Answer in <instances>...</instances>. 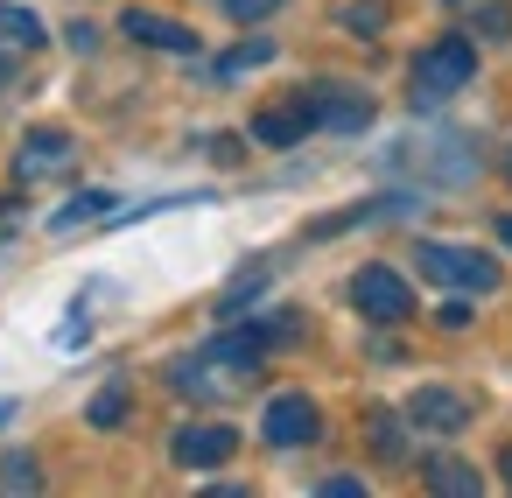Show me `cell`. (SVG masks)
<instances>
[{
    "instance_id": "8fae6325",
    "label": "cell",
    "mask_w": 512,
    "mask_h": 498,
    "mask_svg": "<svg viewBox=\"0 0 512 498\" xmlns=\"http://www.w3.org/2000/svg\"><path fill=\"white\" fill-rule=\"evenodd\" d=\"M428 484H435L442 498H477V491H484V477H477L463 456H428Z\"/></svg>"
},
{
    "instance_id": "603a6c76",
    "label": "cell",
    "mask_w": 512,
    "mask_h": 498,
    "mask_svg": "<svg viewBox=\"0 0 512 498\" xmlns=\"http://www.w3.org/2000/svg\"><path fill=\"white\" fill-rule=\"evenodd\" d=\"M498 239H505V246H512V211H505V218H498Z\"/></svg>"
},
{
    "instance_id": "30bf717a",
    "label": "cell",
    "mask_w": 512,
    "mask_h": 498,
    "mask_svg": "<svg viewBox=\"0 0 512 498\" xmlns=\"http://www.w3.org/2000/svg\"><path fill=\"white\" fill-rule=\"evenodd\" d=\"M71 162V134L64 127H36V134H22V148H15V169L22 176H50V169H64Z\"/></svg>"
},
{
    "instance_id": "ac0fdd59",
    "label": "cell",
    "mask_w": 512,
    "mask_h": 498,
    "mask_svg": "<svg viewBox=\"0 0 512 498\" xmlns=\"http://www.w3.org/2000/svg\"><path fill=\"white\" fill-rule=\"evenodd\" d=\"M113 421H127V386H106L92 400V428H113Z\"/></svg>"
},
{
    "instance_id": "6da1fadb",
    "label": "cell",
    "mask_w": 512,
    "mask_h": 498,
    "mask_svg": "<svg viewBox=\"0 0 512 498\" xmlns=\"http://www.w3.org/2000/svg\"><path fill=\"white\" fill-rule=\"evenodd\" d=\"M470 78H477V43L470 36H442V43H428L414 57V106H435V99L463 92Z\"/></svg>"
},
{
    "instance_id": "cb8c5ba5",
    "label": "cell",
    "mask_w": 512,
    "mask_h": 498,
    "mask_svg": "<svg viewBox=\"0 0 512 498\" xmlns=\"http://www.w3.org/2000/svg\"><path fill=\"white\" fill-rule=\"evenodd\" d=\"M498 470H505V484H512V442H505V456H498Z\"/></svg>"
},
{
    "instance_id": "d6986e66",
    "label": "cell",
    "mask_w": 512,
    "mask_h": 498,
    "mask_svg": "<svg viewBox=\"0 0 512 498\" xmlns=\"http://www.w3.org/2000/svg\"><path fill=\"white\" fill-rule=\"evenodd\" d=\"M344 29H358V36H379V29H386V8H379V0H358V8H344Z\"/></svg>"
},
{
    "instance_id": "9c48e42d",
    "label": "cell",
    "mask_w": 512,
    "mask_h": 498,
    "mask_svg": "<svg viewBox=\"0 0 512 498\" xmlns=\"http://www.w3.org/2000/svg\"><path fill=\"white\" fill-rule=\"evenodd\" d=\"M309 127H316L309 99H281V106H267V113L253 120V141H267V148H295Z\"/></svg>"
},
{
    "instance_id": "4fadbf2b",
    "label": "cell",
    "mask_w": 512,
    "mask_h": 498,
    "mask_svg": "<svg viewBox=\"0 0 512 498\" xmlns=\"http://www.w3.org/2000/svg\"><path fill=\"white\" fill-rule=\"evenodd\" d=\"M260 64H274V43L267 36H253V43H239L225 64H218V78H246V71H260Z\"/></svg>"
},
{
    "instance_id": "484cf974",
    "label": "cell",
    "mask_w": 512,
    "mask_h": 498,
    "mask_svg": "<svg viewBox=\"0 0 512 498\" xmlns=\"http://www.w3.org/2000/svg\"><path fill=\"white\" fill-rule=\"evenodd\" d=\"M505 176H512V162H505Z\"/></svg>"
},
{
    "instance_id": "2e32d148",
    "label": "cell",
    "mask_w": 512,
    "mask_h": 498,
    "mask_svg": "<svg viewBox=\"0 0 512 498\" xmlns=\"http://www.w3.org/2000/svg\"><path fill=\"white\" fill-rule=\"evenodd\" d=\"M43 484V470H36V456H0V491H36Z\"/></svg>"
},
{
    "instance_id": "7402d4cb",
    "label": "cell",
    "mask_w": 512,
    "mask_h": 498,
    "mask_svg": "<svg viewBox=\"0 0 512 498\" xmlns=\"http://www.w3.org/2000/svg\"><path fill=\"white\" fill-rule=\"evenodd\" d=\"M15 85V57H0V92H8Z\"/></svg>"
},
{
    "instance_id": "ffe728a7",
    "label": "cell",
    "mask_w": 512,
    "mask_h": 498,
    "mask_svg": "<svg viewBox=\"0 0 512 498\" xmlns=\"http://www.w3.org/2000/svg\"><path fill=\"white\" fill-rule=\"evenodd\" d=\"M274 8H281V0H225V15H232V22H267Z\"/></svg>"
},
{
    "instance_id": "8992f818",
    "label": "cell",
    "mask_w": 512,
    "mask_h": 498,
    "mask_svg": "<svg viewBox=\"0 0 512 498\" xmlns=\"http://www.w3.org/2000/svg\"><path fill=\"white\" fill-rule=\"evenodd\" d=\"M309 113H316V127H337V134L372 127V99L351 92V85H316V92H309Z\"/></svg>"
},
{
    "instance_id": "52a82bcc",
    "label": "cell",
    "mask_w": 512,
    "mask_h": 498,
    "mask_svg": "<svg viewBox=\"0 0 512 498\" xmlns=\"http://www.w3.org/2000/svg\"><path fill=\"white\" fill-rule=\"evenodd\" d=\"M407 421H414V428H435V435H456V428L470 421V400H463V393H449V386H414Z\"/></svg>"
},
{
    "instance_id": "3957f363",
    "label": "cell",
    "mask_w": 512,
    "mask_h": 498,
    "mask_svg": "<svg viewBox=\"0 0 512 498\" xmlns=\"http://www.w3.org/2000/svg\"><path fill=\"white\" fill-rule=\"evenodd\" d=\"M351 302H358V316H372V323H407V316H414V288H407V274H393V267H358V274H351Z\"/></svg>"
},
{
    "instance_id": "7a4b0ae2",
    "label": "cell",
    "mask_w": 512,
    "mask_h": 498,
    "mask_svg": "<svg viewBox=\"0 0 512 498\" xmlns=\"http://www.w3.org/2000/svg\"><path fill=\"white\" fill-rule=\"evenodd\" d=\"M414 267L428 281H442V288H463V295H491L498 288V260L477 253V246H435V239H421L414 246Z\"/></svg>"
},
{
    "instance_id": "7c38bea8",
    "label": "cell",
    "mask_w": 512,
    "mask_h": 498,
    "mask_svg": "<svg viewBox=\"0 0 512 498\" xmlns=\"http://www.w3.org/2000/svg\"><path fill=\"white\" fill-rule=\"evenodd\" d=\"M106 211H113V197H106V190H85V197H71L50 225H57V232H78V225H92V218H106Z\"/></svg>"
},
{
    "instance_id": "9a60e30c",
    "label": "cell",
    "mask_w": 512,
    "mask_h": 498,
    "mask_svg": "<svg viewBox=\"0 0 512 498\" xmlns=\"http://www.w3.org/2000/svg\"><path fill=\"white\" fill-rule=\"evenodd\" d=\"M0 36L22 43V50H43V22H36L29 8H0Z\"/></svg>"
},
{
    "instance_id": "5bb4252c",
    "label": "cell",
    "mask_w": 512,
    "mask_h": 498,
    "mask_svg": "<svg viewBox=\"0 0 512 498\" xmlns=\"http://www.w3.org/2000/svg\"><path fill=\"white\" fill-rule=\"evenodd\" d=\"M365 435H372V449H379L386 463H400V456H407V442H400V421H393L386 407H379V414H365Z\"/></svg>"
},
{
    "instance_id": "5b68a950",
    "label": "cell",
    "mask_w": 512,
    "mask_h": 498,
    "mask_svg": "<svg viewBox=\"0 0 512 498\" xmlns=\"http://www.w3.org/2000/svg\"><path fill=\"white\" fill-rule=\"evenodd\" d=\"M232 449H239V435L225 421H190V428L169 435V456L183 470H218V463H232Z\"/></svg>"
},
{
    "instance_id": "e0dca14e",
    "label": "cell",
    "mask_w": 512,
    "mask_h": 498,
    "mask_svg": "<svg viewBox=\"0 0 512 498\" xmlns=\"http://www.w3.org/2000/svg\"><path fill=\"white\" fill-rule=\"evenodd\" d=\"M260 288H267V267H246V274H239V281H232V288H225V295H218V309H225V316H232V309H239V302H253V295H260Z\"/></svg>"
},
{
    "instance_id": "277c9868",
    "label": "cell",
    "mask_w": 512,
    "mask_h": 498,
    "mask_svg": "<svg viewBox=\"0 0 512 498\" xmlns=\"http://www.w3.org/2000/svg\"><path fill=\"white\" fill-rule=\"evenodd\" d=\"M316 428H323V414H316V400H309V393H274V400H267V414H260V435H267L274 449H309V442H316Z\"/></svg>"
},
{
    "instance_id": "44dd1931",
    "label": "cell",
    "mask_w": 512,
    "mask_h": 498,
    "mask_svg": "<svg viewBox=\"0 0 512 498\" xmlns=\"http://www.w3.org/2000/svg\"><path fill=\"white\" fill-rule=\"evenodd\" d=\"M8 232H15V204H8V197H0V239H8Z\"/></svg>"
},
{
    "instance_id": "ba28073f",
    "label": "cell",
    "mask_w": 512,
    "mask_h": 498,
    "mask_svg": "<svg viewBox=\"0 0 512 498\" xmlns=\"http://www.w3.org/2000/svg\"><path fill=\"white\" fill-rule=\"evenodd\" d=\"M120 36H127V43H148V50H169V57H190V50H197V36H190L183 22H169V15H141V8L120 15Z\"/></svg>"
},
{
    "instance_id": "d4e9b609",
    "label": "cell",
    "mask_w": 512,
    "mask_h": 498,
    "mask_svg": "<svg viewBox=\"0 0 512 498\" xmlns=\"http://www.w3.org/2000/svg\"><path fill=\"white\" fill-rule=\"evenodd\" d=\"M8 421H15V400H0V428H8Z\"/></svg>"
}]
</instances>
